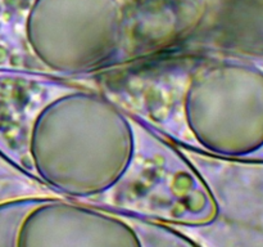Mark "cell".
<instances>
[{
	"mask_svg": "<svg viewBox=\"0 0 263 247\" xmlns=\"http://www.w3.org/2000/svg\"><path fill=\"white\" fill-rule=\"evenodd\" d=\"M172 143L263 165V57L175 51L81 80Z\"/></svg>",
	"mask_w": 263,
	"mask_h": 247,
	"instance_id": "6da1fadb",
	"label": "cell"
},
{
	"mask_svg": "<svg viewBox=\"0 0 263 247\" xmlns=\"http://www.w3.org/2000/svg\"><path fill=\"white\" fill-rule=\"evenodd\" d=\"M91 206L171 226H203L216 216L212 195L179 147L138 120L125 174Z\"/></svg>",
	"mask_w": 263,
	"mask_h": 247,
	"instance_id": "7a4b0ae2",
	"label": "cell"
}]
</instances>
